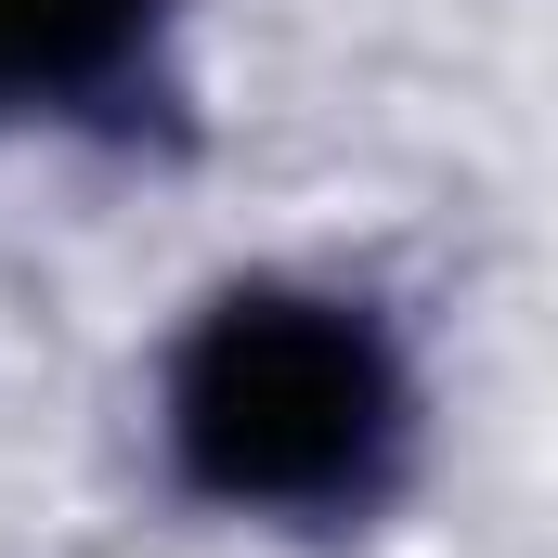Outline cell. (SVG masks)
Segmentation results:
<instances>
[{
  "label": "cell",
  "mask_w": 558,
  "mask_h": 558,
  "mask_svg": "<svg viewBox=\"0 0 558 558\" xmlns=\"http://www.w3.org/2000/svg\"><path fill=\"white\" fill-rule=\"evenodd\" d=\"M131 441L169 520L274 558H338L428 494L441 364L377 274L274 247L169 299L131 377Z\"/></svg>",
  "instance_id": "1"
},
{
  "label": "cell",
  "mask_w": 558,
  "mask_h": 558,
  "mask_svg": "<svg viewBox=\"0 0 558 558\" xmlns=\"http://www.w3.org/2000/svg\"><path fill=\"white\" fill-rule=\"evenodd\" d=\"M208 0H0V131L143 156L195 118Z\"/></svg>",
  "instance_id": "2"
},
{
  "label": "cell",
  "mask_w": 558,
  "mask_h": 558,
  "mask_svg": "<svg viewBox=\"0 0 558 558\" xmlns=\"http://www.w3.org/2000/svg\"><path fill=\"white\" fill-rule=\"evenodd\" d=\"M0 143H13V131H0Z\"/></svg>",
  "instance_id": "3"
}]
</instances>
